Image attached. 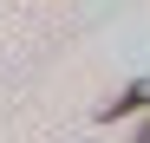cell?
Segmentation results:
<instances>
[{"label":"cell","mask_w":150,"mask_h":143,"mask_svg":"<svg viewBox=\"0 0 150 143\" xmlns=\"http://www.w3.org/2000/svg\"><path fill=\"white\" fill-rule=\"evenodd\" d=\"M137 111H150V78H131L111 104H98V124H117V117H137Z\"/></svg>","instance_id":"obj_1"},{"label":"cell","mask_w":150,"mask_h":143,"mask_svg":"<svg viewBox=\"0 0 150 143\" xmlns=\"http://www.w3.org/2000/svg\"><path fill=\"white\" fill-rule=\"evenodd\" d=\"M131 143H150V124H144V130H137V137H131Z\"/></svg>","instance_id":"obj_2"}]
</instances>
